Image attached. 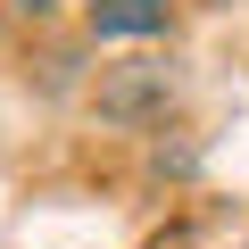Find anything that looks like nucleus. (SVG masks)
Wrapping results in <instances>:
<instances>
[{"label":"nucleus","mask_w":249,"mask_h":249,"mask_svg":"<svg viewBox=\"0 0 249 249\" xmlns=\"http://www.w3.org/2000/svg\"><path fill=\"white\" fill-rule=\"evenodd\" d=\"M166 100H175V75L158 58H133V67H116L100 83V116H116V124H150Z\"/></svg>","instance_id":"1"},{"label":"nucleus","mask_w":249,"mask_h":249,"mask_svg":"<svg viewBox=\"0 0 249 249\" xmlns=\"http://www.w3.org/2000/svg\"><path fill=\"white\" fill-rule=\"evenodd\" d=\"M83 17L100 42H142V34H166L175 0H83Z\"/></svg>","instance_id":"2"},{"label":"nucleus","mask_w":249,"mask_h":249,"mask_svg":"<svg viewBox=\"0 0 249 249\" xmlns=\"http://www.w3.org/2000/svg\"><path fill=\"white\" fill-rule=\"evenodd\" d=\"M25 9H50V0H25Z\"/></svg>","instance_id":"3"}]
</instances>
